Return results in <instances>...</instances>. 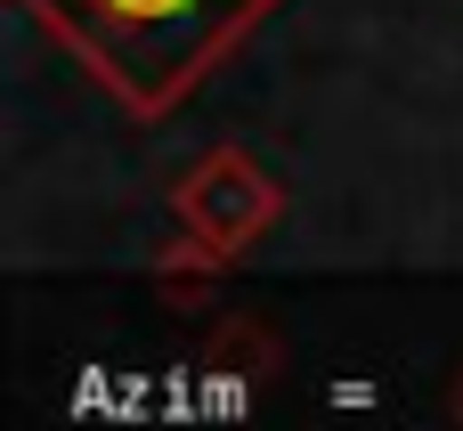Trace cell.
Returning a JSON list of instances; mask_svg holds the SVG:
<instances>
[{
	"instance_id": "obj_1",
	"label": "cell",
	"mask_w": 463,
	"mask_h": 431,
	"mask_svg": "<svg viewBox=\"0 0 463 431\" xmlns=\"http://www.w3.org/2000/svg\"><path fill=\"white\" fill-rule=\"evenodd\" d=\"M171 212H179V236H187V244L236 261V253H252V244L277 228L285 187H277L244 147H212V155L171 187Z\"/></svg>"
},
{
	"instance_id": "obj_2",
	"label": "cell",
	"mask_w": 463,
	"mask_h": 431,
	"mask_svg": "<svg viewBox=\"0 0 463 431\" xmlns=\"http://www.w3.org/2000/svg\"><path fill=\"white\" fill-rule=\"evenodd\" d=\"M155 8H179V0H106V16H122V24L130 16H155Z\"/></svg>"
}]
</instances>
